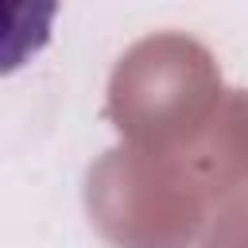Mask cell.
Returning <instances> with one entry per match:
<instances>
[{
  "label": "cell",
  "instance_id": "cell-1",
  "mask_svg": "<svg viewBox=\"0 0 248 248\" xmlns=\"http://www.w3.org/2000/svg\"><path fill=\"white\" fill-rule=\"evenodd\" d=\"M54 16V4H0V74L27 66L50 43Z\"/></svg>",
  "mask_w": 248,
  "mask_h": 248
}]
</instances>
